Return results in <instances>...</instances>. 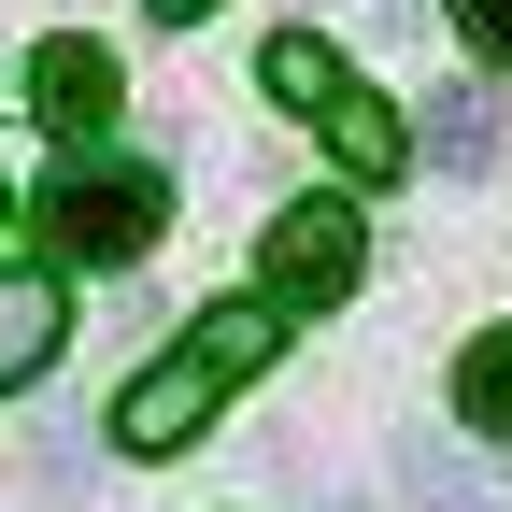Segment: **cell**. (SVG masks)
<instances>
[{"instance_id": "cell-1", "label": "cell", "mask_w": 512, "mask_h": 512, "mask_svg": "<svg viewBox=\"0 0 512 512\" xmlns=\"http://www.w3.org/2000/svg\"><path fill=\"white\" fill-rule=\"evenodd\" d=\"M256 370H271V299H214L157 370H128L114 441H128V456H185V441L228 413V384H256Z\"/></svg>"}, {"instance_id": "cell-2", "label": "cell", "mask_w": 512, "mask_h": 512, "mask_svg": "<svg viewBox=\"0 0 512 512\" xmlns=\"http://www.w3.org/2000/svg\"><path fill=\"white\" fill-rule=\"evenodd\" d=\"M29 228H43V256H72V271H143V256L171 242V171H143V157H72V171H43Z\"/></svg>"}, {"instance_id": "cell-3", "label": "cell", "mask_w": 512, "mask_h": 512, "mask_svg": "<svg viewBox=\"0 0 512 512\" xmlns=\"http://www.w3.org/2000/svg\"><path fill=\"white\" fill-rule=\"evenodd\" d=\"M356 256H370L356 200H285L271 242H256V299L271 313H328V299H356Z\"/></svg>"}, {"instance_id": "cell-4", "label": "cell", "mask_w": 512, "mask_h": 512, "mask_svg": "<svg viewBox=\"0 0 512 512\" xmlns=\"http://www.w3.org/2000/svg\"><path fill=\"white\" fill-rule=\"evenodd\" d=\"M29 114L57 128V143H100L114 128V43H86V29L29 43Z\"/></svg>"}, {"instance_id": "cell-5", "label": "cell", "mask_w": 512, "mask_h": 512, "mask_svg": "<svg viewBox=\"0 0 512 512\" xmlns=\"http://www.w3.org/2000/svg\"><path fill=\"white\" fill-rule=\"evenodd\" d=\"M57 342H72V299H57V271H0V384H43Z\"/></svg>"}, {"instance_id": "cell-6", "label": "cell", "mask_w": 512, "mask_h": 512, "mask_svg": "<svg viewBox=\"0 0 512 512\" xmlns=\"http://www.w3.org/2000/svg\"><path fill=\"white\" fill-rule=\"evenodd\" d=\"M256 86H271V100H285V114H313V128H342V114H356V100H370V86H356V72H342V43H313V29H285V43H271V57H256Z\"/></svg>"}, {"instance_id": "cell-7", "label": "cell", "mask_w": 512, "mask_h": 512, "mask_svg": "<svg viewBox=\"0 0 512 512\" xmlns=\"http://www.w3.org/2000/svg\"><path fill=\"white\" fill-rule=\"evenodd\" d=\"M427 157L456 171V185H484V171H498V114H484V86H456V100H427Z\"/></svg>"}, {"instance_id": "cell-8", "label": "cell", "mask_w": 512, "mask_h": 512, "mask_svg": "<svg viewBox=\"0 0 512 512\" xmlns=\"http://www.w3.org/2000/svg\"><path fill=\"white\" fill-rule=\"evenodd\" d=\"M456 427H484V441H512V328H484V342L456 356Z\"/></svg>"}, {"instance_id": "cell-9", "label": "cell", "mask_w": 512, "mask_h": 512, "mask_svg": "<svg viewBox=\"0 0 512 512\" xmlns=\"http://www.w3.org/2000/svg\"><path fill=\"white\" fill-rule=\"evenodd\" d=\"M328 157H342V171H370V185H384V171H413V128H399V100H356V114L328 128Z\"/></svg>"}, {"instance_id": "cell-10", "label": "cell", "mask_w": 512, "mask_h": 512, "mask_svg": "<svg viewBox=\"0 0 512 512\" xmlns=\"http://www.w3.org/2000/svg\"><path fill=\"white\" fill-rule=\"evenodd\" d=\"M456 29H470V57H498V72H512V0H456Z\"/></svg>"}, {"instance_id": "cell-11", "label": "cell", "mask_w": 512, "mask_h": 512, "mask_svg": "<svg viewBox=\"0 0 512 512\" xmlns=\"http://www.w3.org/2000/svg\"><path fill=\"white\" fill-rule=\"evenodd\" d=\"M157 15H171V29H200V15H214V0H157Z\"/></svg>"}]
</instances>
